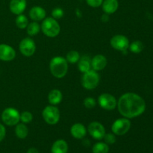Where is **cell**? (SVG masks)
I'll return each instance as SVG.
<instances>
[{
	"label": "cell",
	"mask_w": 153,
	"mask_h": 153,
	"mask_svg": "<svg viewBox=\"0 0 153 153\" xmlns=\"http://www.w3.org/2000/svg\"><path fill=\"white\" fill-rule=\"evenodd\" d=\"M1 120L5 125L13 126L20 121V114L19 111L13 108H7L1 114Z\"/></svg>",
	"instance_id": "obj_6"
},
{
	"label": "cell",
	"mask_w": 153,
	"mask_h": 153,
	"mask_svg": "<svg viewBox=\"0 0 153 153\" xmlns=\"http://www.w3.org/2000/svg\"><path fill=\"white\" fill-rule=\"evenodd\" d=\"M79 59H80V55L77 51L75 50L69 52L66 56V60L67 61V62L70 63V64H76L79 61Z\"/></svg>",
	"instance_id": "obj_26"
},
{
	"label": "cell",
	"mask_w": 153,
	"mask_h": 153,
	"mask_svg": "<svg viewBox=\"0 0 153 153\" xmlns=\"http://www.w3.org/2000/svg\"><path fill=\"white\" fill-rule=\"evenodd\" d=\"M117 107L123 117L132 119L143 114L146 110V102L138 94L129 92L120 97Z\"/></svg>",
	"instance_id": "obj_1"
},
{
	"label": "cell",
	"mask_w": 153,
	"mask_h": 153,
	"mask_svg": "<svg viewBox=\"0 0 153 153\" xmlns=\"http://www.w3.org/2000/svg\"><path fill=\"white\" fill-rule=\"evenodd\" d=\"M46 12L44 8L40 6H34L31 7L29 11V16L33 21H38L43 20L46 18Z\"/></svg>",
	"instance_id": "obj_16"
},
{
	"label": "cell",
	"mask_w": 153,
	"mask_h": 153,
	"mask_svg": "<svg viewBox=\"0 0 153 153\" xmlns=\"http://www.w3.org/2000/svg\"><path fill=\"white\" fill-rule=\"evenodd\" d=\"M68 152V144L64 140H56L52 144L51 148L52 153H67Z\"/></svg>",
	"instance_id": "obj_18"
},
{
	"label": "cell",
	"mask_w": 153,
	"mask_h": 153,
	"mask_svg": "<svg viewBox=\"0 0 153 153\" xmlns=\"http://www.w3.org/2000/svg\"><path fill=\"white\" fill-rule=\"evenodd\" d=\"M6 135V129L5 127L2 125V124L0 123V142L1 140H3V139L4 138Z\"/></svg>",
	"instance_id": "obj_32"
},
{
	"label": "cell",
	"mask_w": 153,
	"mask_h": 153,
	"mask_svg": "<svg viewBox=\"0 0 153 153\" xmlns=\"http://www.w3.org/2000/svg\"><path fill=\"white\" fill-rule=\"evenodd\" d=\"M100 75L97 71L91 70L83 73L82 77V85L86 90H94L97 88L100 83Z\"/></svg>",
	"instance_id": "obj_4"
},
{
	"label": "cell",
	"mask_w": 153,
	"mask_h": 153,
	"mask_svg": "<svg viewBox=\"0 0 153 153\" xmlns=\"http://www.w3.org/2000/svg\"><path fill=\"white\" fill-rule=\"evenodd\" d=\"M93 153H108L109 146L105 142H98L92 148Z\"/></svg>",
	"instance_id": "obj_23"
},
{
	"label": "cell",
	"mask_w": 153,
	"mask_h": 153,
	"mask_svg": "<svg viewBox=\"0 0 153 153\" xmlns=\"http://www.w3.org/2000/svg\"><path fill=\"white\" fill-rule=\"evenodd\" d=\"M26 0H11L9 4V8L11 13L15 15L22 14L26 8Z\"/></svg>",
	"instance_id": "obj_14"
},
{
	"label": "cell",
	"mask_w": 153,
	"mask_h": 153,
	"mask_svg": "<svg viewBox=\"0 0 153 153\" xmlns=\"http://www.w3.org/2000/svg\"><path fill=\"white\" fill-rule=\"evenodd\" d=\"M43 34L49 37H55L60 34L61 26L53 17H46L40 25Z\"/></svg>",
	"instance_id": "obj_3"
},
{
	"label": "cell",
	"mask_w": 153,
	"mask_h": 153,
	"mask_svg": "<svg viewBox=\"0 0 153 153\" xmlns=\"http://www.w3.org/2000/svg\"><path fill=\"white\" fill-rule=\"evenodd\" d=\"M64 14V10L61 7H55L52 11V17H53L55 19H59L62 18Z\"/></svg>",
	"instance_id": "obj_29"
},
{
	"label": "cell",
	"mask_w": 153,
	"mask_h": 153,
	"mask_svg": "<svg viewBox=\"0 0 153 153\" xmlns=\"http://www.w3.org/2000/svg\"><path fill=\"white\" fill-rule=\"evenodd\" d=\"M49 70L54 77L62 79L67 75L68 71V62L62 56H55L50 61Z\"/></svg>",
	"instance_id": "obj_2"
},
{
	"label": "cell",
	"mask_w": 153,
	"mask_h": 153,
	"mask_svg": "<svg viewBox=\"0 0 153 153\" xmlns=\"http://www.w3.org/2000/svg\"><path fill=\"white\" fill-rule=\"evenodd\" d=\"M87 4L92 7H99L102 5L103 0H86Z\"/></svg>",
	"instance_id": "obj_31"
},
{
	"label": "cell",
	"mask_w": 153,
	"mask_h": 153,
	"mask_svg": "<svg viewBox=\"0 0 153 153\" xmlns=\"http://www.w3.org/2000/svg\"><path fill=\"white\" fill-rule=\"evenodd\" d=\"M40 25L36 21H33L32 22L28 23V26L26 28L27 34L29 36H35L40 32Z\"/></svg>",
	"instance_id": "obj_22"
},
{
	"label": "cell",
	"mask_w": 153,
	"mask_h": 153,
	"mask_svg": "<svg viewBox=\"0 0 153 153\" xmlns=\"http://www.w3.org/2000/svg\"><path fill=\"white\" fill-rule=\"evenodd\" d=\"M16 25L20 29H25L28 25V19L27 16L24 14L17 15L16 18Z\"/></svg>",
	"instance_id": "obj_24"
},
{
	"label": "cell",
	"mask_w": 153,
	"mask_h": 153,
	"mask_svg": "<svg viewBox=\"0 0 153 153\" xmlns=\"http://www.w3.org/2000/svg\"><path fill=\"white\" fill-rule=\"evenodd\" d=\"M33 120V114L30 111H23L22 114H20V121L23 123H29L32 121Z\"/></svg>",
	"instance_id": "obj_27"
},
{
	"label": "cell",
	"mask_w": 153,
	"mask_h": 153,
	"mask_svg": "<svg viewBox=\"0 0 153 153\" xmlns=\"http://www.w3.org/2000/svg\"><path fill=\"white\" fill-rule=\"evenodd\" d=\"M105 140V143L107 144H114L116 142V136L114 133H107L105 134L104 137H103Z\"/></svg>",
	"instance_id": "obj_30"
},
{
	"label": "cell",
	"mask_w": 153,
	"mask_h": 153,
	"mask_svg": "<svg viewBox=\"0 0 153 153\" xmlns=\"http://www.w3.org/2000/svg\"><path fill=\"white\" fill-rule=\"evenodd\" d=\"M98 103L102 108L107 111H111L117 108V100L111 94L104 93L98 97Z\"/></svg>",
	"instance_id": "obj_8"
},
{
	"label": "cell",
	"mask_w": 153,
	"mask_h": 153,
	"mask_svg": "<svg viewBox=\"0 0 153 153\" xmlns=\"http://www.w3.org/2000/svg\"><path fill=\"white\" fill-rule=\"evenodd\" d=\"M88 131L90 135L96 140H102L105 134V128L100 122L94 121L89 124Z\"/></svg>",
	"instance_id": "obj_11"
},
{
	"label": "cell",
	"mask_w": 153,
	"mask_h": 153,
	"mask_svg": "<svg viewBox=\"0 0 153 153\" xmlns=\"http://www.w3.org/2000/svg\"><path fill=\"white\" fill-rule=\"evenodd\" d=\"M21 54L25 57L32 56L36 51V44L34 40L30 37L22 39L19 45Z\"/></svg>",
	"instance_id": "obj_10"
},
{
	"label": "cell",
	"mask_w": 153,
	"mask_h": 153,
	"mask_svg": "<svg viewBox=\"0 0 153 153\" xmlns=\"http://www.w3.org/2000/svg\"><path fill=\"white\" fill-rule=\"evenodd\" d=\"M77 63L78 68L81 73H85L91 70V60L88 55H84L82 58L80 57V59Z\"/></svg>",
	"instance_id": "obj_20"
},
{
	"label": "cell",
	"mask_w": 153,
	"mask_h": 153,
	"mask_svg": "<svg viewBox=\"0 0 153 153\" xmlns=\"http://www.w3.org/2000/svg\"><path fill=\"white\" fill-rule=\"evenodd\" d=\"M102 6L105 13L112 14L117 10L119 7V2L118 0H103Z\"/></svg>",
	"instance_id": "obj_17"
},
{
	"label": "cell",
	"mask_w": 153,
	"mask_h": 153,
	"mask_svg": "<svg viewBox=\"0 0 153 153\" xmlns=\"http://www.w3.org/2000/svg\"><path fill=\"white\" fill-rule=\"evenodd\" d=\"M63 100V94L61 91L58 89H53L49 93L48 100L49 102L52 105H56L61 102Z\"/></svg>",
	"instance_id": "obj_19"
},
{
	"label": "cell",
	"mask_w": 153,
	"mask_h": 153,
	"mask_svg": "<svg viewBox=\"0 0 153 153\" xmlns=\"http://www.w3.org/2000/svg\"><path fill=\"white\" fill-rule=\"evenodd\" d=\"M15 134L19 139H25L28 134V128L25 123H18L15 128Z\"/></svg>",
	"instance_id": "obj_21"
},
{
	"label": "cell",
	"mask_w": 153,
	"mask_h": 153,
	"mask_svg": "<svg viewBox=\"0 0 153 153\" xmlns=\"http://www.w3.org/2000/svg\"><path fill=\"white\" fill-rule=\"evenodd\" d=\"M97 105V102H96L95 99L93 97H87L84 100V105L86 108L88 109H92Z\"/></svg>",
	"instance_id": "obj_28"
},
{
	"label": "cell",
	"mask_w": 153,
	"mask_h": 153,
	"mask_svg": "<svg viewBox=\"0 0 153 153\" xmlns=\"http://www.w3.org/2000/svg\"><path fill=\"white\" fill-rule=\"evenodd\" d=\"M42 117L47 124L55 125L60 120V111L56 106L50 105L44 108L42 112Z\"/></svg>",
	"instance_id": "obj_5"
},
{
	"label": "cell",
	"mask_w": 153,
	"mask_h": 153,
	"mask_svg": "<svg viewBox=\"0 0 153 153\" xmlns=\"http://www.w3.org/2000/svg\"><path fill=\"white\" fill-rule=\"evenodd\" d=\"M128 49L134 54H139L143 51V44L140 40H134L129 44Z\"/></svg>",
	"instance_id": "obj_25"
},
{
	"label": "cell",
	"mask_w": 153,
	"mask_h": 153,
	"mask_svg": "<svg viewBox=\"0 0 153 153\" xmlns=\"http://www.w3.org/2000/svg\"><path fill=\"white\" fill-rule=\"evenodd\" d=\"M26 153H40V152H39V151L37 150L36 148L31 147V148H30L28 151H27Z\"/></svg>",
	"instance_id": "obj_34"
},
{
	"label": "cell",
	"mask_w": 153,
	"mask_h": 153,
	"mask_svg": "<svg viewBox=\"0 0 153 153\" xmlns=\"http://www.w3.org/2000/svg\"><path fill=\"white\" fill-rule=\"evenodd\" d=\"M102 21L104 22H107L109 20V14H107V13H104V14L102 16L101 18Z\"/></svg>",
	"instance_id": "obj_33"
},
{
	"label": "cell",
	"mask_w": 153,
	"mask_h": 153,
	"mask_svg": "<svg viewBox=\"0 0 153 153\" xmlns=\"http://www.w3.org/2000/svg\"><path fill=\"white\" fill-rule=\"evenodd\" d=\"M131 128V121L128 118H120L116 120L111 126L112 132L115 135L122 136L126 134Z\"/></svg>",
	"instance_id": "obj_7"
},
{
	"label": "cell",
	"mask_w": 153,
	"mask_h": 153,
	"mask_svg": "<svg viewBox=\"0 0 153 153\" xmlns=\"http://www.w3.org/2000/svg\"><path fill=\"white\" fill-rule=\"evenodd\" d=\"M107 58L103 55H97L91 59V68L95 71H101L107 66Z\"/></svg>",
	"instance_id": "obj_13"
},
{
	"label": "cell",
	"mask_w": 153,
	"mask_h": 153,
	"mask_svg": "<svg viewBox=\"0 0 153 153\" xmlns=\"http://www.w3.org/2000/svg\"><path fill=\"white\" fill-rule=\"evenodd\" d=\"M110 44L112 48L117 51L126 52L129 47V40L123 34H117L111 37Z\"/></svg>",
	"instance_id": "obj_9"
},
{
	"label": "cell",
	"mask_w": 153,
	"mask_h": 153,
	"mask_svg": "<svg viewBox=\"0 0 153 153\" xmlns=\"http://www.w3.org/2000/svg\"><path fill=\"white\" fill-rule=\"evenodd\" d=\"M70 133L72 136L76 139H83L87 134V128L82 123H75L70 128Z\"/></svg>",
	"instance_id": "obj_15"
},
{
	"label": "cell",
	"mask_w": 153,
	"mask_h": 153,
	"mask_svg": "<svg viewBox=\"0 0 153 153\" xmlns=\"http://www.w3.org/2000/svg\"><path fill=\"white\" fill-rule=\"evenodd\" d=\"M16 57V51L7 44H0V60L3 61H13Z\"/></svg>",
	"instance_id": "obj_12"
}]
</instances>
